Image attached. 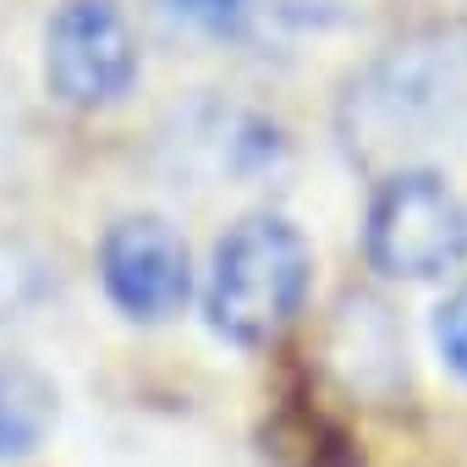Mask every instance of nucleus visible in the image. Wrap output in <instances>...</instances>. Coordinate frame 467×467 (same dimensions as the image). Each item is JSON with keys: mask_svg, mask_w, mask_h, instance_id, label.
I'll return each instance as SVG.
<instances>
[{"mask_svg": "<svg viewBox=\"0 0 467 467\" xmlns=\"http://www.w3.org/2000/svg\"><path fill=\"white\" fill-rule=\"evenodd\" d=\"M138 83V39L121 0H61L45 28V88L72 110L121 105Z\"/></svg>", "mask_w": 467, "mask_h": 467, "instance_id": "20e7f679", "label": "nucleus"}, {"mask_svg": "<svg viewBox=\"0 0 467 467\" xmlns=\"http://www.w3.org/2000/svg\"><path fill=\"white\" fill-rule=\"evenodd\" d=\"M99 281L127 319L138 325L176 319L192 297V259L182 231L160 214H121L99 243Z\"/></svg>", "mask_w": 467, "mask_h": 467, "instance_id": "39448f33", "label": "nucleus"}, {"mask_svg": "<svg viewBox=\"0 0 467 467\" xmlns=\"http://www.w3.org/2000/svg\"><path fill=\"white\" fill-rule=\"evenodd\" d=\"M154 6H160L171 23L192 28V34H209V39H231V34H243V28L254 23L259 0H154Z\"/></svg>", "mask_w": 467, "mask_h": 467, "instance_id": "9d476101", "label": "nucleus"}, {"mask_svg": "<svg viewBox=\"0 0 467 467\" xmlns=\"http://www.w3.org/2000/svg\"><path fill=\"white\" fill-rule=\"evenodd\" d=\"M434 347H440V363L456 379H467V286H456L434 308Z\"/></svg>", "mask_w": 467, "mask_h": 467, "instance_id": "9b49d317", "label": "nucleus"}, {"mask_svg": "<svg viewBox=\"0 0 467 467\" xmlns=\"http://www.w3.org/2000/svg\"><path fill=\"white\" fill-rule=\"evenodd\" d=\"M165 149L176 154V176L187 165V171H198L209 182H248L265 165H275L281 132L270 121H259L254 110L203 99L187 116H176V132L165 138Z\"/></svg>", "mask_w": 467, "mask_h": 467, "instance_id": "423d86ee", "label": "nucleus"}, {"mask_svg": "<svg viewBox=\"0 0 467 467\" xmlns=\"http://www.w3.org/2000/svg\"><path fill=\"white\" fill-rule=\"evenodd\" d=\"M314 248L286 214H243L214 243L203 314L209 330L231 347H270L308 303Z\"/></svg>", "mask_w": 467, "mask_h": 467, "instance_id": "f03ea898", "label": "nucleus"}, {"mask_svg": "<svg viewBox=\"0 0 467 467\" xmlns=\"http://www.w3.org/2000/svg\"><path fill=\"white\" fill-rule=\"evenodd\" d=\"M363 254L390 281H434L467 259V203L434 165L390 171L368 198Z\"/></svg>", "mask_w": 467, "mask_h": 467, "instance_id": "7ed1b4c3", "label": "nucleus"}, {"mask_svg": "<svg viewBox=\"0 0 467 467\" xmlns=\"http://www.w3.org/2000/svg\"><path fill=\"white\" fill-rule=\"evenodd\" d=\"M336 363L363 390H390L407 379V336L396 314L374 297H347L336 319Z\"/></svg>", "mask_w": 467, "mask_h": 467, "instance_id": "0eeeda50", "label": "nucleus"}, {"mask_svg": "<svg viewBox=\"0 0 467 467\" xmlns=\"http://www.w3.org/2000/svg\"><path fill=\"white\" fill-rule=\"evenodd\" d=\"M56 429V385L34 363L0 358V462L34 456Z\"/></svg>", "mask_w": 467, "mask_h": 467, "instance_id": "6e6552de", "label": "nucleus"}, {"mask_svg": "<svg viewBox=\"0 0 467 467\" xmlns=\"http://www.w3.org/2000/svg\"><path fill=\"white\" fill-rule=\"evenodd\" d=\"M56 297V259L23 237V231L0 225V336L34 325Z\"/></svg>", "mask_w": 467, "mask_h": 467, "instance_id": "1a4fd4ad", "label": "nucleus"}, {"mask_svg": "<svg viewBox=\"0 0 467 467\" xmlns=\"http://www.w3.org/2000/svg\"><path fill=\"white\" fill-rule=\"evenodd\" d=\"M336 132L379 176L467 154V23H429L368 56L336 99Z\"/></svg>", "mask_w": 467, "mask_h": 467, "instance_id": "f257e3e1", "label": "nucleus"}]
</instances>
